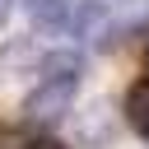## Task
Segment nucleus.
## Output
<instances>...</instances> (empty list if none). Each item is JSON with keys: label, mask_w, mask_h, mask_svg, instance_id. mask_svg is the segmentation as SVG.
I'll return each instance as SVG.
<instances>
[{"label": "nucleus", "mask_w": 149, "mask_h": 149, "mask_svg": "<svg viewBox=\"0 0 149 149\" xmlns=\"http://www.w3.org/2000/svg\"><path fill=\"white\" fill-rule=\"evenodd\" d=\"M74 107V79H42L28 98H23V116L33 126H51Z\"/></svg>", "instance_id": "1"}, {"label": "nucleus", "mask_w": 149, "mask_h": 149, "mask_svg": "<svg viewBox=\"0 0 149 149\" xmlns=\"http://www.w3.org/2000/svg\"><path fill=\"white\" fill-rule=\"evenodd\" d=\"M70 28H74V37H84L88 47H112L116 14H112V5H102V0H84V5L74 9Z\"/></svg>", "instance_id": "2"}, {"label": "nucleus", "mask_w": 149, "mask_h": 149, "mask_svg": "<svg viewBox=\"0 0 149 149\" xmlns=\"http://www.w3.org/2000/svg\"><path fill=\"white\" fill-rule=\"evenodd\" d=\"M121 112H126V126L149 140V79H135V84L126 88V107H121Z\"/></svg>", "instance_id": "3"}, {"label": "nucleus", "mask_w": 149, "mask_h": 149, "mask_svg": "<svg viewBox=\"0 0 149 149\" xmlns=\"http://www.w3.org/2000/svg\"><path fill=\"white\" fill-rule=\"evenodd\" d=\"M79 74H84L79 51H47L42 56V79H79Z\"/></svg>", "instance_id": "4"}, {"label": "nucleus", "mask_w": 149, "mask_h": 149, "mask_svg": "<svg viewBox=\"0 0 149 149\" xmlns=\"http://www.w3.org/2000/svg\"><path fill=\"white\" fill-rule=\"evenodd\" d=\"M107 130H112V107L107 102H93L79 116V140L84 144H98V140H107Z\"/></svg>", "instance_id": "5"}, {"label": "nucleus", "mask_w": 149, "mask_h": 149, "mask_svg": "<svg viewBox=\"0 0 149 149\" xmlns=\"http://www.w3.org/2000/svg\"><path fill=\"white\" fill-rule=\"evenodd\" d=\"M112 14L121 33H149V0H116Z\"/></svg>", "instance_id": "6"}, {"label": "nucleus", "mask_w": 149, "mask_h": 149, "mask_svg": "<svg viewBox=\"0 0 149 149\" xmlns=\"http://www.w3.org/2000/svg\"><path fill=\"white\" fill-rule=\"evenodd\" d=\"M65 5H70V0H23L28 19H33L37 28H56V23H65Z\"/></svg>", "instance_id": "7"}, {"label": "nucleus", "mask_w": 149, "mask_h": 149, "mask_svg": "<svg viewBox=\"0 0 149 149\" xmlns=\"http://www.w3.org/2000/svg\"><path fill=\"white\" fill-rule=\"evenodd\" d=\"M28 149H70V144H61L56 135H37V140H28Z\"/></svg>", "instance_id": "8"}, {"label": "nucleus", "mask_w": 149, "mask_h": 149, "mask_svg": "<svg viewBox=\"0 0 149 149\" xmlns=\"http://www.w3.org/2000/svg\"><path fill=\"white\" fill-rule=\"evenodd\" d=\"M9 9H14V0H0V23L9 19Z\"/></svg>", "instance_id": "9"}]
</instances>
